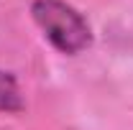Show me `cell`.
Returning <instances> with one entry per match:
<instances>
[{
	"instance_id": "obj_1",
	"label": "cell",
	"mask_w": 133,
	"mask_h": 130,
	"mask_svg": "<svg viewBox=\"0 0 133 130\" xmlns=\"http://www.w3.org/2000/svg\"><path fill=\"white\" fill-rule=\"evenodd\" d=\"M31 16L49 44L66 56H74L92 44V28L84 16L64 0H33Z\"/></svg>"
},
{
	"instance_id": "obj_2",
	"label": "cell",
	"mask_w": 133,
	"mask_h": 130,
	"mask_svg": "<svg viewBox=\"0 0 133 130\" xmlns=\"http://www.w3.org/2000/svg\"><path fill=\"white\" fill-rule=\"evenodd\" d=\"M23 95L13 74L0 69V112H21L23 110Z\"/></svg>"
}]
</instances>
